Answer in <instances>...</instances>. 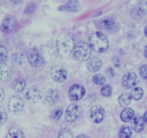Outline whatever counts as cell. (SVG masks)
I'll use <instances>...</instances> for the list:
<instances>
[{
  "instance_id": "cell-23",
  "label": "cell",
  "mask_w": 147,
  "mask_h": 138,
  "mask_svg": "<svg viewBox=\"0 0 147 138\" xmlns=\"http://www.w3.org/2000/svg\"><path fill=\"white\" fill-rule=\"evenodd\" d=\"M7 138H25V137L22 130L16 127H13L9 130Z\"/></svg>"
},
{
  "instance_id": "cell-33",
  "label": "cell",
  "mask_w": 147,
  "mask_h": 138,
  "mask_svg": "<svg viewBox=\"0 0 147 138\" xmlns=\"http://www.w3.org/2000/svg\"><path fill=\"white\" fill-rule=\"evenodd\" d=\"M139 74L142 78L147 80V65H142L139 68Z\"/></svg>"
},
{
  "instance_id": "cell-17",
  "label": "cell",
  "mask_w": 147,
  "mask_h": 138,
  "mask_svg": "<svg viewBox=\"0 0 147 138\" xmlns=\"http://www.w3.org/2000/svg\"><path fill=\"white\" fill-rule=\"evenodd\" d=\"M102 66V61L98 57H93L89 60L88 63V69L91 72H96L100 69Z\"/></svg>"
},
{
  "instance_id": "cell-3",
  "label": "cell",
  "mask_w": 147,
  "mask_h": 138,
  "mask_svg": "<svg viewBox=\"0 0 147 138\" xmlns=\"http://www.w3.org/2000/svg\"><path fill=\"white\" fill-rule=\"evenodd\" d=\"M91 54V48L89 44L86 42H80L78 43L73 50V57L76 60L84 62L88 60Z\"/></svg>"
},
{
  "instance_id": "cell-10",
  "label": "cell",
  "mask_w": 147,
  "mask_h": 138,
  "mask_svg": "<svg viewBox=\"0 0 147 138\" xmlns=\"http://www.w3.org/2000/svg\"><path fill=\"white\" fill-rule=\"evenodd\" d=\"M86 90L84 87L80 84H73L69 89L68 94L70 98L73 100H80L84 96Z\"/></svg>"
},
{
  "instance_id": "cell-16",
  "label": "cell",
  "mask_w": 147,
  "mask_h": 138,
  "mask_svg": "<svg viewBox=\"0 0 147 138\" xmlns=\"http://www.w3.org/2000/svg\"><path fill=\"white\" fill-rule=\"evenodd\" d=\"M11 70L5 63L0 64V81L6 82L11 77Z\"/></svg>"
},
{
  "instance_id": "cell-14",
  "label": "cell",
  "mask_w": 147,
  "mask_h": 138,
  "mask_svg": "<svg viewBox=\"0 0 147 138\" xmlns=\"http://www.w3.org/2000/svg\"><path fill=\"white\" fill-rule=\"evenodd\" d=\"M144 120L141 116H135L131 122L132 129L136 133H140L144 128Z\"/></svg>"
},
{
  "instance_id": "cell-37",
  "label": "cell",
  "mask_w": 147,
  "mask_h": 138,
  "mask_svg": "<svg viewBox=\"0 0 147 138\" xmlns=\"http://www.w3.org/2000/svg\"><path fill=\"white\" fill-rule=\"evenodd\" d=\"M4 97V90L0 87V102L3 100Z\"/></svg>"
},
{
  "instance_id": "cell-1",
  "label": "cell",
  "mask_w": 147,
  "mask_h": 138,
  "mask_svg": "<svg viewBox=\"0 0 147 138\" xmlns=\"http://www.w3.org/2000/svg\"><path fill=\"white\" fill-rule=\"evenodd\" d=\"M89 45L96 52H103L109 48V42L107 37L101 31H95L89 37Z\"/></svg>"
},
{
  "instance_id": "cell-30",
  "label": "cell",
  "mask_w": 147,
  "mask_h": 138,
  "mask_svg": "<svg viewBox=\"0 0 147 138\" xmlns=\"http://www.w3.org/2000/svg\"><path fill=\"white\" fill-rule=\"evenodd\" d=\"M57 138H73V135L68 129H63L59 132Z\"/></svg>"
},
{
  "instance_id": "cell-15",
  "label": "cell",
  "mask_w": 147,
  "mask_h": 138,
  "mask_svg": "<svg viewBox=\"0 0 147 138\" xmlns=\"http://www.w3.org/2000/svg\"><path fill=\"white\" fill-rule=\"evenodd\" d=\"M99 25L102 29L108 31H114L117 28V25L115 21L111 18H104L100 21Z\"/></svg>"
},
{
  "instance_id": "cell-40",
  "label": "cell",
  "mask_w": 147,
  "mask_h": 138,
  "mask_svg": "<svg viewBox=\"0 0 147 138\" xmlns=\"http://www.w3.org/2000/svg\"><path fill=\"white\" fill-rule=\"evenodd\" d=\"M144 54L145 57L147 59V45L144 47Z\"/></svg>"
},
{
  "instance_id": "cell-28",
  "label": "cell",
  "mask_w": 147,
  "mask_h": 138,
  "mask_svg": "<svg viewBox=\"0 0 147 138\" xmlns=\"http://www.w3.org/2000/svg\"><path fill=\"white\" fill-rule=\"evenodd\" d=\"M106 77H105L104 75H103L102 74H95L93 77V82L96 84H98V85H101V84H103L105 82H106Z\"/></svg>"
},
{
  "instance_id": "cell-7",
  "label": "cell",
  "mask_w": 147,
  "mask_h": 138,
  "mask_svg": "<svg viewBox=\"0 0 147 138\" xmlns=\"http://www.w3.org/2000/svg\"><path fill=\"white\" fill-rule=\"evenodd\" d=\"M40 52L44 62H52L54 61L56 57L55 50L53 46L50 44H45L42 46Z\"/></svg>"
},
{
  "instance_id": "cell-4",
  "label": "cell",
  "mask_w": 147,
  "mask_h": 138,
  "mask_svg": "<svg viewBox=\"0 0 147 138\" xmlns=\"http://www.w3.org/2000/svg\"><path fill=\"white\" fill-rule=\"evenodd\" d=\"M8 108L12 114H20L24 109V101L20 96H12L10 97L9 100Z\"/></svg>"
},
{
  "instance_id": "cell-21",
  "label": "cell",
  "mask_w": 147,
  "mask_h": 138,
  "mask_svg": "<svg viewBox=\"0 0 147 138\" xmlns=\"http://www.w3.org/2000/svg\"><path fill=\"white\" fill-rule=\"evenodd\" d=\"M26 87V82L23 79H17L14 82L12 88L16 92H22Z\"/></svg>"
},
{
  "instance_id": "cell-11",
  "label": "cell",
  "mask_w": 147,
  "mask_h": 138,
  "mask_svg": "<svg viewBox=\"0 0 147 138\" xmlns=\"http://www.w3.org/2000/svg\"><path fill=\"white\" fill-rule=\"evenodd\" d=\"M138 82V77L136 73L128 72L122 78V85L126 89H131L135 87Z\"/></svg>"
},
{
  "instance_id": "cell-25",
  "label": "cell",
  "mask_w": 147,
  "mask_h": 138,
  "mask_svg": "<svg viewBox=\"0 0 147 138\" xmlns=\"http://www.w3.org/2000/svg\"><path fill=\"white\" fill-rule=\"evenodd\" d=\"M63 113V109L61 107H58L54 109L50 114V119L53 121H57L61 118Z\"/></svg>"
},
{
  "instance_id": "cell-2",
  "label": "cell",
  "mask_w": 147,
  "mask_h": 138,
  "mask_svg": "<svg viewBox=\"0 0 147 138\" xmlns=\"http://www.w3.org/2000/svg\"><path fill=\"white\" fill-rule=\"evenodd\" d=\"M74 47L73 39L67 34L60 35L56 40V49L57 52L64 57H70Z\"/></svg>"
},
{
  "instance_id": "cell-41",
  "label": "cell",
  "mask_w": 147,
  "mask_h": 138,
  "mask_svg": "<svg viewBox=\"0 0 147 138\" xmlns=\"http://www.w3.org/2000/svg\"><path fill=\"white\" fill-rule=\"evenodd\" d=\"M144 34H145V35H146V37H147V26L145 27V29H144Z\"/></svg>"
},
{
  "instance_id": "cell-24",
  "label": "cell",
  "mask_w": 147,
  "mask_h": 138,
  "mask_svg": "<svg viewBox=\"0 0 147 138\" xmlns=\"http://www.w3.org/2000/svg\"><path fill=\"white\" fill-rule=\"evenodd\" d=\"M132 135L131 129L128 125H123L119 131V138H130Z\"/></svg>"
},
{
  "instance_id": "cell-22",
  "label": "cell",
  "mask_w": 147,
  "mask_h": 138,
  "mask_svg": "<svg viewBox=\"0 0 147 138\" xmlns=\"http://www.w3.org/2000/svg\"><path fill=\"white\" fill-rule=\"evenodd\" d=\"M131 100V97L129 93L124 92L122 93L119 97V102L120 105L123 107H126L129 105Z\"/></svg>"
},
{
  "instance_id": "cell-35",
  "label": "cell",
  "mask_w": 147,
  "mask_h": 138,
  "mask_svg": "<svg viewBox=\"0 0 147 138\" xmlns=\"http://www.w3.org/2000/svg\"><path fill=\"white\" fill-rule=\"evenodd\" d=\"M106 74H107L110 77H113L116 75V72H115V70H113L111 67H107L106 70Z\"/></svg>"
},
{
  "instance_id": "cell-18",
  "label": "cell",
  "mask_w": 147,
  "mask_h": 138,
  "mask_svg": "<svg viewBox=\"0 0 147 138\" xmlns=\"http://www.w3.org/2000/svg\"><path fill=\"white\" fill-rule=\"evenodd\" d=\"M45 100L50 104H56L60 100V94L55 90H50L45 95Z\"/></svg>"
},
{
  "instance_id": "cell-5",
  "label": "cell",
  "mask_w": 147,
  "mask_h": 138,
  "mask_svg": "<svg viewBox=\"0 0 147 138\" xmlns=\"http://www.w3.org/2000/svg\"><path fill=\"white\" fill-rule=\"evenodd\" d=\"M81 115V109L78 105L72 104L66 109L65 119L68 123H73L76 122L80 117Z\"/></svg>"
},
{
  "instance_id": "cell-9",
  "label": "cell",
  "mask_w": 147,
  "mask_h": 138,
  "mask_svg": "<svg viewBox=\"0 0 147 138\" xmlns=\"http://www.w3.org/2000/svg\"><path fill=\"white\" fill-rule=\"evenodd\" d=\"M28 62L32 67H40L44 62L40 52L36 48L31 49L27 54Z\"/></svg>"
},
{
  "instance_id": "cell-26",
  "label": "cell",
  "mask_w": 147,
  "mask_h": 138,
  "mask_svg": "<svg viewBox=\"0 0 147 138\" xmlns=\"http://www.w3.org/2000/svg\"><path fill=\"white\" fill-rule=\"evenodd\" d=\"M130 94L131 99H134L135 100H139L143 97L144 91L141 87H135L132 90Z\"/></svg>"
},
{
  "instance_id": "cell-38",
  "label": "cell",
  "mask_w": 147,
  "mask_h": 138,
  "mask_svg": "<svg viewBox=\"0 0 147 138\" xmlns=\"http://www.w3.org/2000/svg\"><path fill=\"white\" fill-rule=\"evenodd\" d=\"M143 118H144V123L147 125V111L144 113V115Z\"/></svg>"
},
{
  "instance_id": "cell-31",
  "label": "cell",
  "mask_w": 147,
  "mask_h": 138,
  "mask_svg": "<svg viewBox=\"0 0 147 138\" xmlns=\"http://www.w3.org/2000/svg\"><path fill=\"white\" fill-rule=\"evenodd\" d=\"M7 115L5 110L2 107H0V124H3L7 120Z\"/></svg>"
},
{
  "instance_id": "cell-39",
  "label": "cell",
  "mask_w": 147,
  "mask_h": 138,
  "mask_svg": "<svg viewBox=\"0 0 147 138\" xmlns=\"http://www.w3.org/2000/svg\"><path fill=\"white\" fill-rule=\"evenodd\" d=\"M76 138H89V137H87L86 135H78Z\"/></svg>"
},
{
  "instance_id": "cell-19",
  "label": "cell",
  "mask_w": 147,
  "mask_h": 138,
  "mask_svg": "<svg viewBox=\"0 0 147 138\" xmlns=\"http://www.w3.org/2000/svg\"><path fill=\"white\" fill-rule=\"evenodd\" d=\"M80 9V4L78 1H69L65 5L60 6L59 10L62 11H78Z\"/></svg>"
},
{
  "instance_id": "cell-34",
  "label": "cell",
  "mask_w": 147,
  "mask_h": 138,
  "mask_svg": "<svg viewBox=\"0 0 147 138\" xmlns=\"http://www.w3.org/2000/svg\"><path fill=\"white\" fill-rule=\"evenodd\" d=\"M35 8H36V4L32 3V4H29V5L27 6L25 11H24V12H25L26 14H32V13L34 11Z\"/></svg>"
},
{
  "instance_id": "cell-27",
  "label": "cell",
  "mask_w": 147,
  "mask_h": 138,
  "mask_svg": "<svg viewBox=\"0 0 147 138\" xmlns=\"http://www.w3.org/2000/svg\"><path fill=\"white\" fill-rule=\"evenodd\" d=\"M8 58V52L3 46H0V64H4Z\"/></svg>"
},
{
  "instance_id": "cell-32",
  "label": "cell",
  "mask_w": 147,
  "mask_h": 138,
  "mask_svg": "<svg viewBox=\"0 0 147 138\" xmlns=\"http://www.w3.org/2000/svg\"><path fill=\"white\" fill-rule=\"evenodd\" d=\"M139 7L142 13L147 14V1H141L139 4Z\"/></svg>"
},
{
  "instance_id": "cell-8",
  "label": "cell",
  "mask_w": 147,
  "mask_h": 138,
  "mask_svg": "<svg viewBox=\"0 0 147 138\" xmlns=\"http://www.w3.org/2000/svg\"><path fill=\"white\" fill-rule=\"evenodd\" d=\"M50 76L54 81L57 82H63L67 78V72L62 66H55L50 70Z\"/></svg>"
},
{
  "instance_id": "cell-12",
  "label": "cell",
  "mask_w": 147,
  "mask_h": 138,
  "mask_svg": "<svg viewBox=\"0 0 147 138\" xmlns=\"http://www.w3.org/2000/svg\"><path fill=\"white\" fill-rule=\"evenodd\" d=\"M16 24H17V21L15 19L11 16H8L5 17L2 21L0 29L3 32L9 33L14 29Z\"/></svg>"
},
{
  "instance_id": "cell-20",
  "label": "cell",
  "mask_w": 147,
  "mask_h": 138,
  "mask_svg": "<svg viewBox=\"0 0 147 138\" xmlns=\"http://www.w3.org/2000/svg\"><path fill=\"white\" fill-rule=\"evenodd\" d=\"M134 112L132 109L126 108L121 112L120 117L122 121L124 123H128L131 120V119L134 117Z\"/></svg>"
},
{
  "instance_id": "cell-13",
  "label": "cell",
  "mask_w": 147,
  "mask_h": 138,
  "mask_svg": "<svg viewBox=\"0 0 147 138\" xmlns=\"http://www.w3.org/2000/svg\"><path fill=\"white\" fill-rule=\"evenodd\" d=\"M26 98L32 103H36L41 99V92L36 87H32L26 92Z\"/></svg>"
},
{
  "instance_id": "cell-29",
  "label": "cell",
  "mask_w": 147,
  "mask_h": 138,
  "mask_svg": "<svg viewBox=\"0 0 147 138\" xmlns=\"http://www.w3.org/2000/svg\"><path fill=\"white\" fill-rule=\"evenodd\" d=\"M112 93V87L109 84H104L100 89V94L103 97H108L111 96Z\"/></svg>"
},
{
  "instance_id": "cell-6",
  "label": "cell",
  "mask_w": 147,
  "mask_h": 138,
  "mask_svg": "<svg viewBox=\"0 0 147 138\" xmlns=\"http://www.w3.org/2000/svg\"><path fill=\"white\" fill-rule=\"evenodd\" d=\"M106 113L100 105H95L90 109L88 113L89 119L93 123H100L104 119Z\"/></svg>"
},
{
  "instance_id": "cell-36",
  "label": "cell",
  "mask_w": 147,
  "mask_h": 138,
  "mask_svg": "<svg viewBox=\"0 0 147 138\" xmlns=\"http://www.w3.org/2000/svg\"><path fill=\"white\" fill-rule=\"evenodd\" d=\"M112 60H113V63H114V64L116 67H120L121 64V60L120 57H113Z\"/></svg>"
}]
</instances>
